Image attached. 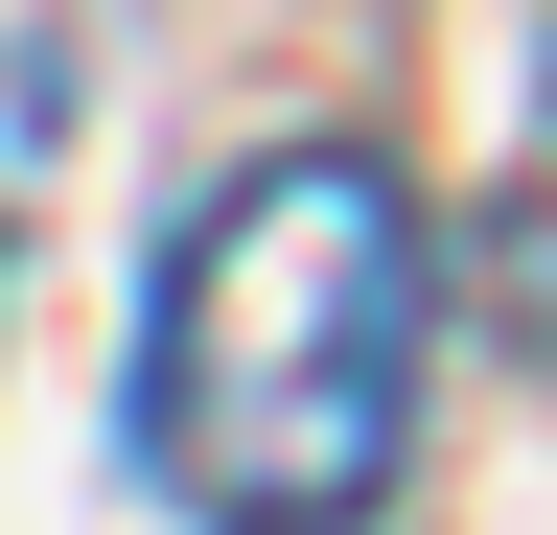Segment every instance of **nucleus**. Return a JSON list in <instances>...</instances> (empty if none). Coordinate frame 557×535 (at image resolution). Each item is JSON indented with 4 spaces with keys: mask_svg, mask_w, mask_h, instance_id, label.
I'll return each mask as SVG.
<instances>
[{
    "mask_svg": "<svg viewBox=\"0 0 557 535\" xmlns=\"http://www.w3.org/2000/svg\"><path fill=\"white\" fill-rule=\"evenodd\" d=\"M418 350H442V233L372 141H278L186 210L139 303V489L186 535H372L418 465Z\"/></svg>",
    "mask_w": 557,
    "mask_h": 535,
    "instance_id": "nucleus-1",
    "label": "nucleus"
}]
</instances>
